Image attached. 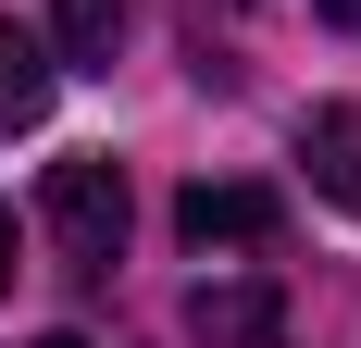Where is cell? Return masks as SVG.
<instances>
[{"label": "cell", "instance_id": "1", "mask_svg": "<svg viewBox=\"0 0 361 348\" xmlns=\"http://www.w3.org/2000/svg\"><path fill=\"white\" fill-rule=\"evenodd\" d=\"M50 237H63V261L75 274H112L125 261V162L112 149H75V162H50Z\"/></svg>", "mask_w": 361, "mask_h": 348}, {"label": "cell", "instance_id": "2", "mask_svg": "<svg viewBox=\"0 0 361 348\" xmlns=\"http://www.w3.org/2000/svg\"><path fill=\"white\" fill-rule=\"evenodd\" d=\"M274 224H287V199H274V187H237V174H224V187L200 174V187L175 199V237L200 249V261H262Z\"/></svg>", "mask_w": 361, "mask_h": 348}, {"label": "cell", "instance_id": "3", "mask_svg": "<svg viewBox=\"0 0 361 348\" xmlns=\"http://www.w3.org/2000/svg\"><path fill=\"white\" fill-rule=\"evenodd\" d=\"M187 336L200 348H287V299H274V274H224L187 299Z\"/></svg>", "mask_w": 361, "mask_h": 348}, {"label": "cell", "instance_id": "4", "mask_svg": "<svg viewBox=\"0 0 361 348\" xmlns=\"http://www.w3.org/2000/svg\"><path fill=\"white\" fill-rule=\"evenodd\" d=\"M137 37V0H50V63L63 75H112Z\"/></svg>", "mask_w": 361, "mask_h": 348}, {"label": "cell", "instance_id": "5", "mask_svg": "<svg viewBox=\"0 0 361 348\" xmlns=\"http://www.w3.org/2000/svg\"><path fill=\"white\" fill-rule=\"evenodd\" d=\"M299 162H312V187H324L336 211H361V100L299 112Z\"/></svg>", "mask_w": 361, "mask_h": 348}, {"label": "cell", "instance_id": "6", "mask_svg": "<svg viewBox=\"0 0 361 348\" xmlns=\"http://www.w3.org/2000/svg\"><path fill=\"white\" fill-rule=\"evenodd\" d=\"M50 87H63L50 37H37V25H0V137H25L37 112H50Z\"/></svg>", "mask_w": 361, "mask_h": 348}, {"label": "cell", "instance_id": "7", "mask_svg": "<svg viewBox=\"0 0 361 348\" xmlns=\"http://www.w3.org/2000/svg\"><path fill=\"white\" fill-rule=\"evenodd\" d=\"M312 13H324V25H349V37H361V0H312Z\"/></svg>", "mask_w": 361, "mask_h": 348}, {"label": "cell", "instance_id": "8", "mask_svg": "<svg viewBox=\"0 0 361 348\" xmlns=\"http://www.w3.org/2000/svg\"><path fill=\"white\" fill-rule=\"evenodd\" d=\"M0 299H13V211H0Z\"/></svg>", "mask_w": 361, "mask_h": 348}, {"label": "cell", "instance_id": "9", "mask_svg": "<svg viewBox=\"0 0 361 348\" xmlns=\"http://www.w3.org/2000/svg\"><path fill=\"white\" fill-rule=\"evenodd\" d=\"M37 348H87V336H37Z\"/></svg>", "mask_w": 361, "mask_h": 348}, {"label": "cell", "instance_id": "10", "mask_svg": "<svg viewBox=\"0 0 361 348\" xmlns=\"http://www.w3.org/2000/svg\"><path fill=\"white\" fill-rule=\"evenodd\" d=\"M200 13H212V0H200Z\"/></svg>", "mask_w": 361, "mask_h": 348}]
</instances>
